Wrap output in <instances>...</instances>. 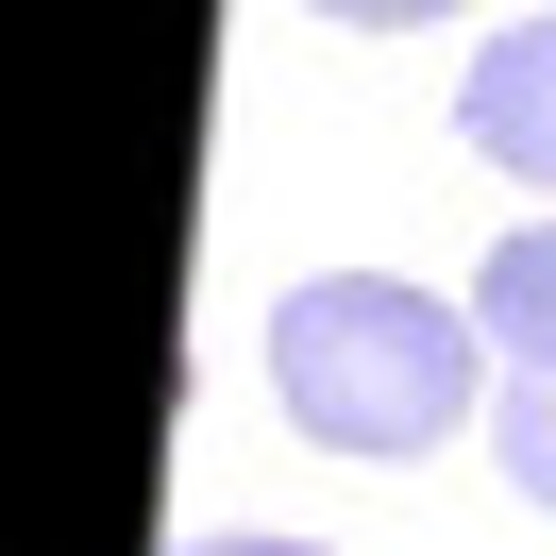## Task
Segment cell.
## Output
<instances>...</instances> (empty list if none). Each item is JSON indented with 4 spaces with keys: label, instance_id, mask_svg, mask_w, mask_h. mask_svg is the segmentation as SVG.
<instances>
[{
    "label": "cell",
    "instance_id": "obj_5",
    "mask_svg": "<svg viewBox=\"0 0 556 556\" xmlns=\"http://www.w3.org/2000/svg\"><path fill=\"white\" fill-rule=\"evenodd\" d=\"M169 556H338V540H270V522H219V540H169Z\"/></svg>",
    "mask_w": 556,
    "mask_h": 556
},
{
    "label": "cell",
    "instance_id": "obj_2",
    "mask_svg": "<svg viewBox=\"0 0 556 556\" xmlns=\"http://www.w3.org/2000/svg\"><path fill=\"white\" fill-rule=\"evenodd\" d=\"M455 136H472L506 186H540V203H556V17L472 35V68H455Z\"/></svg>",
    "mask_w": 556,
    "mask_h": 556
},
{
    "label": "cell",
    "instance_id": "obj_3",
    "mask_svg": "<svg viewBox=\"0 0 556 556\" xmlns=\"http://www.w3.org/2000/svg\"><path fill=\"white\" fill-rule=\"evenodd\" d=\"M472 338L506 354V371L556 388V219H506V237H489V270H472Z\"/></svg>",
    "mask_w": 556,
    "mask_h": 556
},
{
    "label": "cell",
    "instance_id": "obj_1",
    "mask_svg": "<svg viewBox=\"0 0 556 556\" xmlns=\"http://www.w3.org/2000/svg\"><path fill=\"white\" fill-rule=\"evenodd\" d=\"M472 388H489L472 304H439V287H405V270H304L270 304V405L304 421L320 455L405 472V455L472 439Z\"/></svg>",
    "mask_w": 556,
    "mask_h": 556
},
{
    "label": "cell",
    "instance_id": "obj_4",
    "mask_svg": "<svg viewBox=\"0 0 556 556\" xmlns=\"http://www.w3.org/2000/svg\"><path fill=\"white\" fill-rule=\"evenodd\" d=\"M489 472H506L522 506L556 522V388H540V371H506V388H489Z\"/></svg>",
    "mask_w": 556,
    "mask_h": 556
}]
</instances>
